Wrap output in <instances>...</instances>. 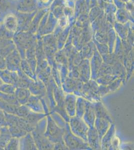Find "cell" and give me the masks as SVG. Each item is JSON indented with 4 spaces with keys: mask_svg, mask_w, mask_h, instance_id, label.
Wrapping results in <instances>:
<instances>
[{
    "mask_svg": "<svg viewBox=\"0 0 134 150\" xmlns=\"http://www.w3.org/2000/svg\"><path fill=\"white\" fill-rule=\"evenodd\" d=\"M42 2H43V3H47L49 0H41Z\"/></svg>",
    "mask_w": 134,
    "mask_h": 150,
    "instance_id": "6da1fadb",
    "label": "cell"
}]
</instances>
